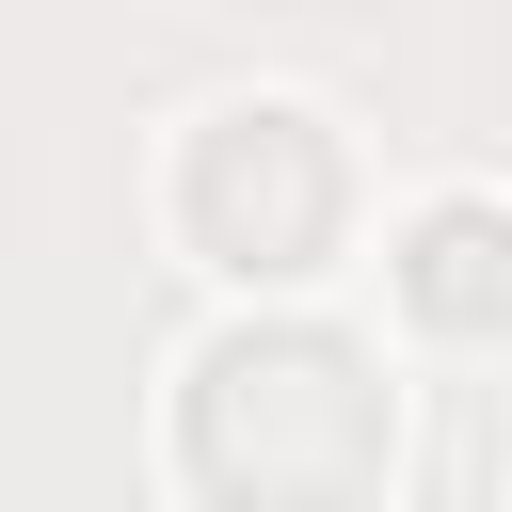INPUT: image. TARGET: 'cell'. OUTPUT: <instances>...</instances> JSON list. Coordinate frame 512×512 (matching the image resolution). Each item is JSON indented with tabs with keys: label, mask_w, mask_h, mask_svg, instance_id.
<instances>
[{
	"label": "cell",
	"mask_w": 512,
	"mask_h": 512,
	"mask_svg": "<svg viewBox=\"0 0 512 512\" xmlns=\"http://www.w3.org/2000/svg\"><path fill=\"white\" fill-rule=\"evenodd\" d=\"M400 448H416L400 368L320 288L304 304H224L176 352V384H160V480H176V512H384Z\"/></svg>",
	"instance_id": "1"
},
{
	"label": "cell",
	"mask_w": 512,
	"mask_h": 512,
	"mask_svg": "<svg viewBox=\"0 0 512 512\" xmlns=\"http://www.w3.org/2000/svg\"><path fill=\"white\" fill-rule=\"evenodd\" d=\"M160 240L224 304H304L368 240V160L320 96H208L160 144Z\"/></svg>",
	"instance_id": "2"
},
{
	"label": "cell",
	"mask_w": 512,
	"mask_h": 512,
	"mask_svg": "<svg viewBox=\"0 0 512 512\" xmlns=\"http://www.w3.org/2000/svg\"><path fill=\"white\" fill-rule=\"evenodd\" d=\"M384 288H400V320H416L432 352H496V336H512V208H496V192H432V208L400 224Z\"/></svg>",
	"instance_id": "3"
}]
</instances>
